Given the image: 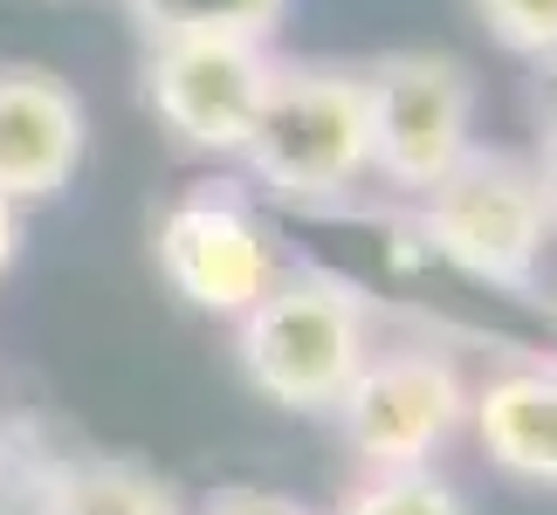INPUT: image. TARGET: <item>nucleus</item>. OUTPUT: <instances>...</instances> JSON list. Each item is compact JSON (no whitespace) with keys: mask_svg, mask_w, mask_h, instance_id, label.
Segmentation results:
<instances>
[{"mask_svg":"<svg viewBox=\"0 0 557 515\" xmlns=\"http://www.w3.org/2000/svg\"><path fill=\"white\" fill-rule=\"evenodd\" d=\"M242 372L289 413H331L372 357V316L337 275H275L248 316H234Z\"/></svg>","mask_w":557,"mask_h":515,"instance_id":"nucleus-1","label":"nucleus"},{"mask_svg":"<svg viewBox=\"0 0 557 515\" xmlns=\"http://www.w3.org/2000/svg\"><path fill=\"white\" fill-rule=\"evenodd\" d=\"M420 234L468 282L523 296V289H537L557 213H550V192L530 159L482 152L475 145L434 192H420Z\"/></svg>","mask_w":557,"mask_h":515,"instance_id":"nucleus-2","label":"nucleus"},{"mask_svg":"<svg viewBox=\"0 0 557 515\" xmlns=\"http://www.w3.org/2000/svg\"><path fill=\"white\" fill-rule=\"evenodd\" d=\"M242 159L283 200H337V192H351L372 172L366 83H358V70L275 62Z\"/></svg>","mask_w":557,"mask_h":515,"instance_id":"nucleus-3","label":"nucleus"},{"mask_svg":"<svg viewBox=\"0 0 557 515\" xmlns=\"http://www.w3.org/2000/svg\"><path fill=\"white\" fill-rule=\"evenodd\" d=\"M366 83V138H372V172L393 179L399 192H434L447 172L475 152V76L455 55L434 49H393Z\"/></svg>","mask_w":557,"mask_h":515,"instance_id":"nucleus-4","label":"nucleus"},{"mask_svg":"<svg viewBox=\"0 0 557 515\" xmlns=\"http://www.w3.org/2000/svg\"><path fill=\"white\" fill-rule=\"evenodd\" d=\"M331 413L366 467H434V454L468 419V385L441 351H385L358 364Z\"/></svg>","mask_w":557,"mask_h":515,"instance_id":"nucleus-5","label":"nucleus"},{"mask_svg":"<svg viewBox=\"0 0 557 515\" xmlns=\"http://www.w3.org/2000/svg\"><path fill=\"white\" fill-rule=\"evenodd\" d=\"M269 41H152L145 49V103L193 152L242 159L255 111L269 97Z\"/></svg>","mask_w":557,"mask_h":515,"instance_id":"nucleus-6","label":"nucleus"},{"mask_svg":"<svg viewBox=\"0 0 557 515\" xmlns=\"http://www.w3.org/2000/svg\"><path fill=\"white\" fill-rule=\"evenodd\" d=\"M159 275L200 316H248L275 282V254L242 200L193 192L159 221Z\"/></svg>","mask_w":557,"mask_h":515,"instance_id":"nucleus-7","label":"nucleus"},{"mask_svg":"<svg viewBox=\"0 0 557 515\" xmlns=\"http://www.w3.org/2000/svg\"><path fill=\"white\" fill-rule=\"evenodd\" d=\"M90 124L62 76L49 70H0V200H55L76 179Z\"/></svg>","mask_w":557,"mask_h":515,"instance_id":"nucleus-8","label":"nucleus"},{"mask_svg":"<svg viewBox=\"0 0 557 515\" xmlns=\"http://www.w3.org/2000/svg\"><path fill=\"white\" fill-rule=\"evenodd\" d=\"M468 419L503 475L557 488V364H517L488 378L482 392H468Z\"/></svg>","mask_w":557,"mask_h":515,"instance_id":"nucleus-9","label":"nucleus"},{"mask_svg":"<svg viewBox=\"0 0 557 515\" xmlns=\"http://www.w3.org/2000/svg\"><path fill=\"white\" fill-rule=\"evenodd\" d=\"M132 28L152 41H269L289 0H124Z\"/></svg>","mask_w":557,"mask_h":515,"instance_id":"nucleus-10","label":"nucleus"},{"mask_svg":"<svg viewBox=\"0 0 557 515\" xmlns=\"http://www.w3.org/2000/svg\"><path fill=\"white\" fill-rule=\"evenodd\" d=\"M337 515H468V502L434 467H366V481L345 488Z\"/></svg>","mask_w":557,"mask_h":515,"instance_id":"nucleus-11","label":"nucleus"},{"mask_svg":"<svg viewBox=\"0 0 557 515\" xmlns=\"http://www.w3.org/2000/svg\"><path fill=\"white\" fill-rule=\"evenodd\" d=\"M482 28L523 62H550L557 55V0H475Z\"/></svg>","mask_w":557,"mask_h":515,"instance_id":"nucleus-12","label":"nucleus"},{"mask_svg":"<svg viewBox=\"0 0 557 515\" xmlns=\"http://www.w3.org/2000/svg\"><path fill=\"white\" fill-rule=\"evenodd\" d=\"M62 515H173V502L152 495L138 475H83L62 495Z\"/></svg>","mask_w":557,"mask_h":515,"instance_id":"nucleus-13","label":"nucleus"},{"mask_svg":"<svg viewBox=\"0 0 557 515\" xmlns=\"http://www.w3.org/2000/svg\"><path fill=\"white\" fill-rule=\"evenodd\" d=\"M530 117H537V179L550 192V213H557V55L537 62V76H530Z\"/></svg>","mask_w":557,"mask_h":515,"instance_id":"nucleus-14","label":"nucleus"},{"mask_svg":"<svg viewBox=\"0 0 557 515\" xmlns=\"http://www.w3.org/2000/svg\"><path fill=\"white\" fill-rule=\"evenodd\" d=\"M200 515H310V508L289 502V495H262V488H227V495H213Z\"/></svg>","mask_w":557,"mask_h":515,"instance_id":"nucleus-15","label":"nucleus"},{"mask_svg":"<svg viewBox=\"0 0 557 515\" xmlns=\"http://www.w3.org/2000/svg\"><path fill=\"white\" fill-rule=\"evenodd\" d=\"M14 241H21V221H14V206L0 200V275H8V262H14Z\"/></svg>","mask_w":557,"mask_h":515,"instance_id":"nucleus-16","label":"nucleus"}]
</instances>
